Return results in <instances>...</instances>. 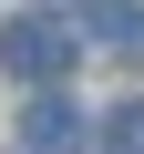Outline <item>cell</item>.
Masks as SVG:
<instances>
[{
    "mask_svg": "<svg viewBox=\"0 0 144 154\" xmlns=\"http://www.w3.org/2000/svg\"><path fill=\"white\" fill-rule=\"evenodd\" d=\"M21 154H83V113H72L62 93H41L21 113Z\"/></svg>",
    "mask_w": 144,
    "mask_h": 154,
    "instance_id": "2",
    "label": "cell"
},
{
    "mask_svg": "<svg viewBox=\"0 0 144 154\" xmlns=\"http://www.w3.org/2000/svg\"><path fill=\"white\" fill-rule=\"evenodd\" d=\"M83 41H103V51H144V11H93Z\"/></svg>",
    "mask_w": 144,
    "mask_h": 154,
    "instance_id": "3",
    "label": "cell"
},
{
    "mask_svg": "<svg viewBox=\"0 0 144 154\" xmlns=\"http://www.w3.org/2000/svg\"><path fill=\"white\" fill-rule=\"evenodd\" d=\"M0 62H11L21 82H62V72L83 62V31H72L62 11H21L11 31H0Z\"/></svg>",
    "mask_w": 144,
    "mask_h": 154,
    "instance_id": "1",
    "label": "cell"
},
{
    "mask_svg": "<svg viewBox=\"0 0 144 154\" xmlns=\"http://www.w3.org/2000/svg\"><path fill=\"white\" fill-rule=\"evenodd\" d=\"M103 154H144V103H113V123H103Z\"/></svg>",
    "mask_w": 144,
    "mask_h": 154,
    "instance_id": "4",
    "label": "cell"
}]
</instances>
